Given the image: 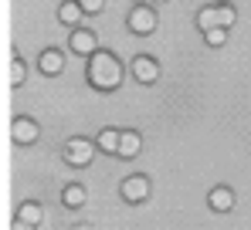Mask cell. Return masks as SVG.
<instances>
[{"instance_id": "cell-1", "label": "cell", "mask_w": 251, "mask_h": 230, "mask_svg": "<svg viewBox=\"0 0 251 230\" xmlns=\"http://www.w3.org/2000/svg\"><path fill=\"white\" fill-rule=\"evenodd\" d=\"M88 85L92 88H99V92H112V88H119L123 85V65H119V58L112 54V51H95L92 58H88Z\"/></svg>"}, {"instance_id": "cell-2", "label": "cell", "mask_w": 251, "mask_h": 230, "mask_svg": "<svg viewBox=\"0 0 251 230\" xmlns=\"http://www.w3.org/2000/svg\"><path fill=\"white\" fill-rule=\"evenodd\" d=\"M156 24H160V17H156L153 7H146V3L132 7V14H129V31H132V34H153Z\"/></svg>"}, {"instance_id": "cell-3", "label": "cell", "mask_w": 251, "mask_h": 230, "mask_svg": "<svg viewBox=\"0 0 251 230\" xmlns=\"http://www.w3.org/2000/svg\"><path fill=\"white\" fill-rule=\"evenodd\" d=\"M38 136H41V129H38V122L27 118V115H17V118L10 122V139H14L17 146H31V142H38Z\"/></svg>"}, {"instance_id": "cell-4", "label": "cell", "mask_w": 251, "mask_h": 230, "mask_svg": "<svg viewBox=\"0 0 251 230\" xmlns=\"http://www.w3.org/2000/svg\"><path fill=\"white\" fill-rule=\"evenodd\" d=\"M95 142H88V139H68L65 142V159L72 162V166H88L92 162V156H95Z\"/></svg>"}, {"instance_id": "cell-5", "label": "cell", "mask_w": 251, "mask_h": 230, "mask_svg": "<svg viewBox=\"0 0 251 230\" xmlns=\"http://www.w3.org/2000/svg\"><path fill=\"white\" fill-rule=\"evenodd\" d=\"M129 68H132V78H136L139 85H153V81L160 78V65H156V58H150V54H136Z\"/></svg>"}, {"instance_id": "cell-6", "label": "cell", "mask_w": 251, "mask_h": 230, "mask_svg": "<svg viewBox=\"0 0 251 230\" xmlns=\"http://www.w3.org/2000/svg\"><path fill=\"white\" fill-rule=\"evenodd\" d=\"M146 196H150V180H146L143 173H132V176L123 180V200H129V203H143Z\"/></svg>"}, {"instance_id": "cell-7", "label": "cell", "mask_w": 251, "mask_h": 230, "mask_svg": "<svg viewBox=\"0 0 251 230\" xmlns=\"http://www.w3.org/2000/svg\"><path fill=\"white\" fill-rule=\"evenodd\" d=\"M72 51L82 54V58H92L95 51H102V47H99V38H95V31L75 27V31H72Z\"/></svg>"}, {"instance_id": "cell-8", "label": "cell", "mask_w": 251, "mask_h": 230, "mask_svg": "<svg viewBox=\"0 0 251 230\" xmlns=\"http://www.w3.org/2000/svg\"><path fill=\"white\" fill-rule=\"evenodd\" d=\"M207 203H210L214 213H231L234 210V190L231 186H214L207 193Z\"/></svg>"}, {"instance_id": "cell-9", "label": "cell", "mask_w": 251, "mask_h": 230, "mask_svg": "<svg viewBox=\"0 0 251 230\" xmlns=\"http://www.w3.org/2000/svg\"><path fill=\"white\" fill-rule=\"evenodd\" d=\"M38 68H41V75H48V78L61 75V71H65V54L54 51V47H48L41 54V61H38Z\"/></svg>"}, {"instance_id": "cell-10", "label": "cell", "mask_w": 251, "mask_h": 230, "mask_svg": "<svg viewBox=\"0 0 251 230\" xmlns=\"http://www.w3.org/2000/svg\"><path fill=\"white\" fill-rule=\"evenodd\" d=\"M85 17V10H82V3L78 0H65L61 7H58V21L61 24H68V27H78V21Z\"/></svg>"}, {"instance_id": "cell-11", "label": "cell", "mask_w": 251, "mask_h": 230, "mask_svg": "<svg viewBox=\"0 0 251 230\" xmlns=\"http://www.w3.org/2000/svg\"><path fill=\"white\" fill-rule=\"evenodd\" d=\"M139 149H143V136H139V132H132V129H126V132H123V142H119V156H123V159H136Z\"/></svg>"}, {"instance_id": "cell-12", "label": "cell", "mask_w": 251, "mask_h": 230, "mask_svg": "<svg viewBox=\"0 0 251 230\" xmlns=\"http://www.w3.org/2000/svg\"><path fill=\"white\" fill-rule=\"evenodd\" d=\"M119 142H123V132H116V129H102L99 139H95V146L109 156H119Z\"/></svg>"}, {"instance_id": "cell-13", "label": "cell", "mask_w": 251, "mask_h": 230, "mask_svg": "<svg viewBox=\"0 0 251 230\" xmlns=\"http://www.w3.org/2000/svg\"><path fill=\"white\" fill-rule=\"evenodd\" d=\"M17 220H24V224H31V227H38V224L44 220L41 203H34V200H24V203L17 207Z\"/></svg>"}, {"instance_id": "cell-14", "label": "cell", "mask_w": 251, "mask_h": 230, "mask_svg": "<svg viewBox=\"0 0 251 230\" xmlns=\"http://www.w3.org/2000/svg\"><path fill=\"white\" fill-rule=\"evenodd\" d=\"M85 200H88V193H85L82 183H68V186L61 190V203H65V207H72V210L85 207Z\"/></svg>"}, {"instance_id": "cell-15", "label": "cell", "mask_w": 251, "mask_h": 230, "mask_svg": "<svg viewBox=\"0 0 251 230\" xmlns=\"http://www.w3.org/2000/svg\"><path fill=\"white\" fill-rule=\"evenodd\" d=\"M24 78H27V65L21 61V54H17V51H10V71H7V85H10V88H21V85H24Z\"/></svg>"}, {"instance_id": "cell-16", "label": "cell", "mask_w": 251, "mask_h": 230, "mask_svg": "<svg viewBox=\"0 0 251 230\" xmlns=\"http://www.w3.org/2000/svg\"><path fill=\"white\" fill-rule=\"evenodd\" d=\"M197 27L207 34L214 27H221V7H201L197 10Z\"/></svg>"}, {"instance_id": "cell-17", "label": "cell", "mask_w": 251, "mask_h": 230, "mask_svg": "<svg viewBox=\"0 0 251 230\" xmlns=\"http://www.w3.org/2000/svg\"><path fill=\"white\" fill-rule=\"evenodd\" d=\"M204 38H207L210 47H221V44L227 41V31H224V27H214V31H207V34H204Z\"/></svg>"}, {"instance_id": "cell-18", "label": "cell", "mask_w": 251, "mask_h": 230, "mask_svg": "<svg viewBox=\"0 0 251 230\" xmlns=\"http://www.w3.org/2000/svg\"><path fill=\"white\" fill-rule=\"evenodd\" d=\"M78 3H82L85 14H99V10L105 7V0H78Z\"/></svg>"}, {"instance_id": "cell-19", "label": "cell", "mask_w": 251, "mask_h": 230, "mask_svg": "<svg viewBox=\"0 0 251 230\" xmlns=\"http://www.w3.org/2000/svg\"><path fill=\"white\" fill-rule=\"evenodd\" d=\"M10 230H38V227H31V224H24V220L14 217V227H10Z\"/></svg>"}, {"instance_id": "cell-20", "label": "cell", "mask_w": 251, "mask_h": 230, "mask_svg": "<svg viewBox=\"0 0 251 230\" xmlns=\"http://www.w3.org/2000/svg\"><path fill=\"white\" fill-rule=\"evenodd\" d=\"M132 3H136V7H139V3H146V0H132Z\"/></svg>"}, {"instance_id": "cell-21", "label": "cell", "mask_w": 251, "mask_h": 230, "mask_svg": "<svg viewBox=\"0 0 251 230\" xmlns=\"http://www.w3.org/2000/svg\"><path fill=\"white\" fill-rule=\"evenodd\" d=\"M214 3H231V0H214Z\"/></svg>"}, {"instance_id": "cell-22", "label": "cell", "mask_w": 251, "mask_h": 230, "mask_svg": "<svg viewBox=\"0 0 251 230\" xmlns=\"http://www.w3.org/2000/svg\"><path fill=\"white\" fill-rule=\"evenodd\" d=\"M75 230H88V227H75Z\"/></svg>"}, {"instance_id": "cell-23", "label": "cell", "mask_w": 251, "mask_h": 230, "mask_svg": "<svg viewBox=\"0 0 251 230\" xmlns=\"http://www.w3.org/2000/svg\"><path fill=\"white\" fill-rule=\"evenodd\" d=\"M156 3H167V0H156Z\"/></svg>"}]
</instances>
